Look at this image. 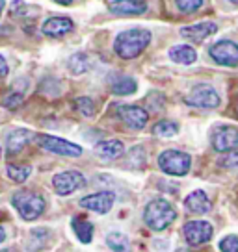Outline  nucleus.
<instances>
[{
  "label": "nucleus",
  "mask_w": 238,
  "mask_h": 252,
  "mask_svg": "<svg viewBox=\"0 0 238 252\" xmlns=\"http://www.w3.org/2000/svg\"><path fill=\"white\" fill-rule=\"evenodd\" d=\"M147 9L143 0H114L110 4V11L116 15H142Z\"/></svg>",
  "instance_id": "obj_15"
},
{
  "label": "nucleus",
  "mask_w": 238,
  "mask_h": 252,
  "mask_svg": "<svg viewBox=\"0 0 238 252\" xmlns=\"http://www.w3.org/2000/svg\"><path fill=\"white\" fill-rule=\"evenodd\" d=\"M4 239H6V232H4V228H2V226H0V243H2V241H4Z\"/></svg>",
  "instance_id": "obj_32"
},
{
  "label": "nucleus",
  "mask_w": 238,
  "mask_h": 252,
  "mask_svg": "<svg viewBox=\"0 0 238 252\" xmlns=\"http://www.w3.org/2000/svg\"><path fill=\"white\" fill-rule=\"evenodd\" d=\"M114 202H116V195L112 191H99V193H93V195H87V197L80 198L79 204L82 208L89 210V212L108 213L112 210Z\"/></svg>",
  "instance_id": "obj_10"
},
{
  "label": "nucleus",
  "mask_w": 238,
  "mask_h": 252,
  "mask_svg": "<svg viewBox=\"0 0 238 252\" xmlns=\"http://www.w3.org/2000/svg\"><path fill=\"white\" fill-rule=\"evenodd\" d=\"M183 232L186 243L190 245V247H198V245H203L212 239L214 228L206 220H190V222L184 224Z\"/></svg>",
  "instance_id": "obj_8"
},
{
  "label": "nucleus",
  "mask_w": 238,
  "mask_h": 252,
  "mask_svg": "<svg viewBox=\"0 0 238 252\" xmlns=\"http://www.w3.org/2000/svg\"><path fill=\"white\" fill-rule=\"evenodd\" d=\"M73 21L67 17H50L43 24V33H47L50 37H60L73 30Z\"/></svg>",
  "instance_id": "obj_17"
},
{
  "label": "nucleus",
  "mask_w": 238,
  "mask_h": 252,
  "mask_svg": "<svg viewBox=\"0 0 238 252\" xmlns=\"http://www.w3.org/2000/svg\"><path fill=\"white\" fill-rule=\"evenodd\" d=\"M106 243L114 252H130V241H128L127 234H123L119 230L110 232L106 236Z\"/></svg>",
  "instance_id": "obj_22"
},
{
  "label": "nucleus",
  "mask_w": 238,
  "mask_h": 252,
  "mask_svg": "<svg viewBox=\"0 0 238 252\" xmlns=\"http://www.w3.org/2000/svg\"><path fill=\"white\" fill-rule=\"evenodd\" d=\"M118 115L132 130H142L149 121V113L140 106H119Z\"/></svg>",
  "instance_id": "obj_12"
},
{
  "label": "nucleus",
  "mask_w": 238,
  "mask_h": 252,
  "mask_svg": "<svg viewBox=\"0 0 238 252\" xmlns=\"http://www.w3.org/2000/svg\"><path fill=\"white\" fill-rule=\"evenodd\" d=\"M67 65H69L71 72H75V74H82V72H86L87 69L91 67V62H89V56L87 54L79 52V54H75L69 58Z\"/></svg>",
  "instance_id": "obj_23"
},
{
  "label": "nucleus",
  "mask_w": 238,
  "mask_h": 252,
  "mask_svg": "<svg viewBox=\"0 0 238 252\" xmlns=\"http://www.w3.org/2000/svg\"><path fill=\"white\" fill-rule=\"evenodd\" d=\"M212 147L216 152H229L238 147V130L233 126H220L212 134Z\"/></svg>",
  "instance_id": "obj_11"
},
{
  "label": "nucleus",
  "mask_w": 238,
  "mask_h": 252,
  "mask_svg": "<svg viewBox=\"0 0 238 252\" xmlns=\"http://www.w3.org/2000/svg\"><path fill=\"white\" fill-rule=\"evenodd\" d=\"M169 58H171V62L175 63H181V65H192V63L198 60V54H196V50L188 45H177L169 50Z\"/></svg>",
  "instance_id": "obj_19"
},
{
  "label": "nucleus",
  "mask_w": 238,
  "mask_h": 252,
  "mask_svg": "<svg viewBox=\"0 0 238 252\" xmlns=\"http://www.w3.org/2000/svg\"><path fill=\"white\" fill-rule=\"evenodd\" d=\"M208 54L218 65H225V67L238 65V45L235 41H218L210 47Z\"/></svg>",
  "instance_id": "obj_9"
},
{
  "label": "nucleus",
  "mask_w": 238,
  "mask_h": 252,
  "mask_svg": "<svg viewBox=\"0 0 238 252\" xmlns=\"http://www.w3.org/2000/svg\"><path fill=\"white\" fill-rule=\"evenodd\" d=\"M216 30H218L216 23L206 21V23H199V24H194V26H186V28H183V30H181V35L190 41L201 43V41H205L206 37H210L212 33H216Z\"/></svg>",
  "instance_id": "obj_13"
},
{
  "label": "nucleus",
  "mask_w": 238,
  "mask_h": 252,
  "mask_svg": "<svg viewBox=\"0 0 238 252\" xmlns=\"http://www.w3.org/2000/svg\"><path fill=\"white\" fill-rule=\"evenodd\" d=\"M71 226L82 243H89V241L93 239V224H91L89 220L84 219V217H75L71 222Z\"/></svg>",
  "instance_id": "obj_21"
},
{
  "label": "nucleus",
  "mask_w": 238,
  "mask_h": 252,
  "mask_svg": "<svg viewBox=\"0 0 238 252\" xmlns=\"http://www.w3.org/2000/svg\"><path fill=\"white\" fill-rule=\"evenodd\" d=\"M237 110H238V96H237Z\"/></svg>",
  "instance_id": "obj_38"
},
{
  "label": "nucleus",
  "mask_w": 238,
  "mask_h": 252,
  "mask_svg": "<svg viewBox=\"0 0 238 252\" xmlns=\"http://www.w3.org/2000/svg\"><path fill=\"white\" fill-rule=\"evenodd\" d=\"M0 154H2V150H0Z\"/></svg>",
  "instance_id": "obj_39"
},
{
  "label": "nucleus",
  "mask_w": 238,
  "mask_h": 252,
  "mask_svg": "<svg viewBox=\"0 0 238 252\" xmlns=\"http://www.w3.org/2000/svg\"><path fill=\"white\" fill-rule=\"evenodd\" d=\"M110 89H112V93H116V94H132V93H136L138 84H136V80L130 78V76H116V78L110 82Z\"/></svg>",
  "instance_id": "obj_20"
},
{
  "label": "nucleus",
  "mask_w": 238,
  "mask_h": 252,
  "mask_svg": "<svg viewBox=\"0 0 238 252\" xmlns=\"http://www.w3.org/2000/svg\"><path fill=\"white\" fill-rule=\"evenodd\" d=\"M0 252H15L13 249H4V251H0Z\"/></svg>",
  "instance_id": "obj_35"
},
{
  "label": "nucleus",
  "mask_w": 238,
  "mask_h": 252,
  "mask_svg": "<svg viewBox=\"0 0 238 252\" xmlns=\"http://www.w3.org/2000/svg\"><path fill=\"white\" fill-rule=\"evenodd\" d=\"M177 132H179V126L175 125V123H171V121H160L153 128V134L159 135V137H164V139L173 137Z\"/></svg>",
  "instance_id": "obj_24"
},
{
  "label": "nucleus",
  "mask_w": 238,
  "mask_h": 252,
  "mask_svg": "<svg viewBox=\"0 0 238 252\" xmlns=\"http://www.w3.org/2000/svg\"><path fill=\"white\" fill-rule=\"evenodd\" d=\"M86 186V178L84 174L79 173V171H64V173H58L52 178V188L58 195H71L77 189L84 188Z\"/></svg>",
  "instance_id": "obj_7"
},
{
  "label": "nucleus",
  "mask_w": 238,
  "mask_h": 252,
  "mask_svg": "<svg viewBox=\"0 0 238 252\" xmlns=\"http://www.w3.org/2000/svg\"><path fill=\"white\" fill-rule=\"evenodd\" d=\"M36 141L40 143L41 149L48 150L52 154H60V156L79 158L82 154V147L75 145L71 141H65L62 137H54V135L47 134H36Z\"/></svg>",
  "instance_id": "obj_6"
},
{
  "label": "nucleus",
  "mask_w": 238,
  "mask_h": 252,
  "mask_svg": "<svg viewBox=\"0 0 238 252\" xmlns=\"http://www.w3.org/2000/svg\"><path fill=\"white\" fill-rule=\"evenodd\" d=\"M11 204L15 208L19 215L23 217L24 220H34L38 219L41 213L45 212V200L38 195V193H32V191H17L15 195L11 197Z\"/></svg>",
  "instance_id": "obj_3"
},
{
  "label": "nucleus",
  "mask_w": 238,
  "mask_h": 252,
  "mask_svg": "<svg viewBox=\"0 0 238 252\" xmlns=\"http://www.w3.org/2000/svg\"><path fill=\"white\" fill-rule=\"evenodd\" d=\"M75 108L82 113V115H86V117H93V113H95V104L91 98H87V96H79L77 100H75Z\"/></svg>",
  "instance_id": "obj_26"
},
{
  "label": "nucleus",
  "mask_w": 238,
  "mask_h": 252,
  "mask_svg": "<svg viewBox=\"0 0 238 252\" xmlns=\"http://www.w3.org/2000/svg\"><path fill=\"white\" fill-rule=\"evenodd\" d=\"M4 4H6V2H4V0H0V15H2V9H4Z\"/></svg>",
  "instance_id": "obj_34"
},
{
  "label": "nucleus",
  "mask_w": 238,
  "mask_h": 252,
  "mask_svg": "<svg viewBox=\"0 0 238 252\" xmlns=\"http://www.w3.org/2000/svg\"><path fill=\"white\" fill-rule=\"evenodd\" d=\"M222 252H238V236H227L220 241Z\"/></svg>",
  "instance_id": "obj_29"
},
{
  "label": "nucleus",
  "mask_w": 238,
  "mask_h": 252,
  "mask_svg": "<svg viewBox=\"0 0 238 252\" xmlns=\"http://www.w3.org/2000/svg\"><path fill=\"white\" fill-rule=\"evenodd\" d=\"M220 165L225 167V169H238V149L229 150V152L220 159Z\"/></svg>",
  "instance_id": "obj_28"
},
{
  "label": "nucleus",
  "mask_w": 238,
  "mask_h": 252,
  "mask_svg": "<svg viewBox=\"0 0 238 252\" xmlns=\"http://www.w3.org/2000/svg\"><path fill=\"white\" fill-rule=\"evenodd\" d=\"M159 165L166 174L184 176L188 174L192 165V158L181 150H164L159 156Z\"/></svg>",
  "instance_id": "obj_4"
},
{
  "label": "nucleus",
  "mask_w": 238,
  "mask_h": 252,
  "mask_svg": "<svg viewBox=\"0 0 238 252\" xmlns=\"http://www.w3.org/2000/svg\"><path fill=\"white\" fill-rule=\"evenodd\" d=\"M36 139V134L26 130V128H19V130H13L9 132L8 137H6V149H8L9 154H17L28 145V143Z\"/></svg>",
  "instance_id": "obj_14"
},
{
  "label": "nucleus",
  "mask_w": 238,
  "mask_h": 252,
  "mask_svg": "<svg viewBox=\"0 0 238 252\" xmlns=\"http://www.w3.org/2000/svg\"><path fill=\"white\" fill-rule=\"evenodd\" d=\"M149 43H151V33L147 30L134 28V30H127L119 33L116 37V43H114V50L118 52L119 58L132 60V58H138L142 54Z\"/></svg>",
  "instance_id": "obj_1"
},
{
  "label": "nucleus",
  "mask_w": 238,
  "mask_h": 252,
  "mask_svg": "<svg viewBox=\"0 0 238 252\" xmlns=\"http://www.w3.org/2000/svg\"><path fill=\"white\" fill-rule=\"evenodd\" d=\"M2 104H4L6 108H9V110H15V108H19V106L23 104V94H21V93L8 94V96H4Z\"/></svg>",
  "instance_id": "obj_30"
},
{
  "label": "nucleus",
  "mask_w": 238,
  "mask_h": 252,
  "mask_svg": "<svg viewBox=\"0 0 238 252\" xmlns=\"http://www.w3.org/2000/svg\"><path fill=\"white\" fill-rule=\"evenodd\" d=\"M184 208L188 210L190 213H196V215H203V213H208L210 212V200L206 197L205 191H201V189H196L194 193H190L186 200H184Z\"/></svg>",
  "instance_id": "obj_16"
},
{
  "label": "nucleus",
  "mask_w": 238,
  "mask_h": 252,
  "mask_svg": "<svg viewBox=\"0 0 238 252\" xmlns=\"http://www.w3.org/2000/svg\"><path fill=\"white\" fill-rule=\"evenodd\" d=\"M8 72H9L8 63H6V60L0 56V78H6V76H8Z\"/></svg>",
  "instance_id": "obj_31"
},
{
  "label": "nucleus",
  "mask_w": 238,
  "mask_h": 252,
  "mask_svg": "<svg viewBox=\"0 0 238 252\" xmlns=\"http://www.w3.org/2000/svg\"><path fill=\"white\" fill-rule=\"evenodd\" d=\"M229 2H233V4H238V0H229Z\"/></svg>",
  "instance_id": "obj_37"
},
{
  "label": "nucleus",
  "mask_w": 238,
  "mask_h": 252,
  "mask_svg": "<svg viewBox=\"0 0 238 252\" xmlns=\"http://www.w3.org/2000/svg\"><path fill=\"white\" fill-rule=\"evenodd\" d=\"M123 152H125V145L121 141H118V139L101 141V143H97V147H95V154L99 158L106 159V161L118 159L119 156H123Z\"/></svg>",
  "instance_id": "obj_18"
},
{
  "label": "nucleus",
  "mask_w": 238,
  "mask_h": 252,
  "mask_svg": "<svg viewBox=\"0 0 238 252\" xmlns=\"http://www.w3.org/2000/svg\"><path fill=\"white\" fill-rule=\"evenodd\" d=\"M6 173H8V176L11 178L13 182H24L28 176H30V173H32V167L30 165H8L6 167Z\"/></svg>",
  "instance_id": "obj_25"
},
{
  "label": "nucleus",
  "mask_w": 238,
  "mask_h": 252,
  "mask_svg": "<svg viewBox=\"0 0 238 252\" xmlns=\"http://www.w3.org/2000/svg\"><path fill=\"white\" fill-rule=\"evenodd\" d=\"M56 2H58V4H64V6H67V4H71L73 0H56Z\"/></svg>",
  "instance_id": "obj_33"
},
{
  "label": "nucleus",
  "mask_w": 238,
  "mask_h": 252,
  "mask_svg": "<svg viewBox=\"0 0 238 252\" xmlns=\"http://www.w3.org/2000/svg\"><path fill=\"white\" fill-rule=\"evenodd\" d=\"M175 4L183 13H192L203 6V0H175Z\"/></svg>",
  "instance_id": "obj_27"
},
{
  "label": "nucleus",
  "mask_w": 238,
  "mask_h": 252,
  "mask_svg": "<svg viewBox=\"0 0 238 252\" xmlns=\"http://www.w3.org/2000/svg\"><path fill=\"white\" fill-rule=\"evenodd\" d=\"M177 252H190V251H186V249H179Z\"/></svg>",
  "instance_id": "obj_36"
},
{
  "label": "nucleus",
  "mask_w": 238,
  "mask_h": 252,
  "mask_svg": "<svg viewBox=\"0 0 238 252\" xmlns=\"http://www.w3.org/2000/svg\"><path fill=\"white\" fill-rule=\"evenodd\" d=\"M175 217H177L175 208L167 200H164V198L151 200L147 204V208H145V212H143V222L151 230H155V232L166 230L175 220Z\"/></svg>",
  "instance_id": "obj_2"
},
{
  "label": "nucleus",
  "mask_w": 238,
  "mask_h": 252,
  "mask_svg": "<svg viewBox=\"0 0 238 252\" xmlns=\"http://www.w3.org/2000/svg\"><path fill=\"white\" fill-rule=\"evenodd\" d=\"M184 102L194 108H201V110H212L220 106V94L212 86L199 84L184 96Z\"/></svg>",
  "instance_id": "obj_5"
}]
</instances>
